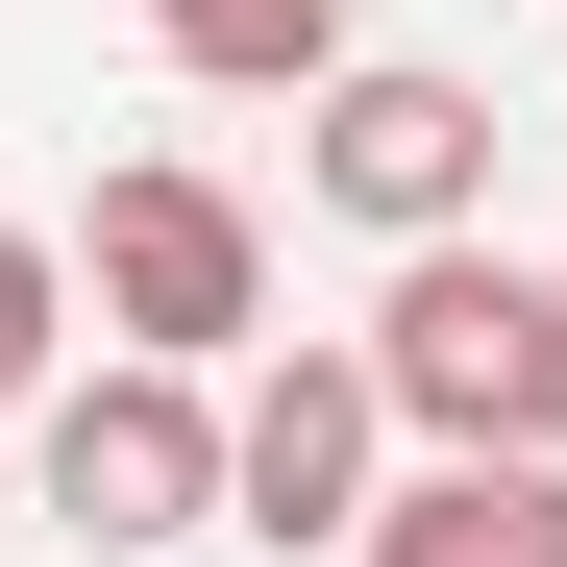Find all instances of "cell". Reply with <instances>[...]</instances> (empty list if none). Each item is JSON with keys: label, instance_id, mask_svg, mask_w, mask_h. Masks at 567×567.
Segmentation results:
<instances>
[{"label": "cell", "instance_id": "1", "mask_svg": "<svg viewBox=\"0 0 567 567\" xmlns=\"http://www.w3.org/2000/svg\"><path fill=\"white\" fill-rule=\"evenodd\" d=\"M74 297H100V346H148V370H247V321H271V223L223 198L198 148H124L100 198H74Z\"/></svg>", "mask_w": 567, "mask_h": 567}, {"label": "cell", "instance_id": "2", "mask_svg": "<svg viewBox=\"0 0 567 567\" xmlns=\"http://www.w3.org/2000/svg\"><path fill=\"white\" fill-rule=\"evenodd\" d=\"M25 468H50V518L100 543V567H173V543L223 518V370H148V346L50 370V395H25Z\"/></svg>", "mask_w": 567, "mask_h": 567}, {"label": "cell", "instance_id": "3", "mask_svg": "<svg viewBox=\"0 0 567 567\" xmlns=\"http://www.w3.org/2000/svg\"><path fill=\"white\" fill-rule=\"evenodd\" d=\"M370 395H395V444H518V370H543V247H468L420 223L395 271H370Z\"/></svg>", "mask_w": 567, "mask_h": 567}, {"label": "cell", "instance_id": "4", "mask_svg": "<svg viewBox=\"0 0 567 567\" xmlns=\"http://www.w3.org/2000/svg\"><path fill=\"white\" fill-rule=\"evenodd\" d=\"M297 198L370 223V247H420V223L494 198V100H468V74H420V50H346L321 100H297Z\"/></svg>", "mask_w": 567, "mask_h": 567}, {"label": "cell", "instance_id": "5", "mask_svg": "<svg viewBox=\"0 0 567 567\" xmlns=\"http://www.w3.org/2000/svg\"><path fill=\"white\" fill-rule=\"evenodd\" d=\"M370 494H395V395H370V346H271L223 395V518L247 543H346Z\"/></svg>", "mask_w": 567, "mask_h": 567}, {"label": "cell", "instance_id": "6", "mask_svg": "<svg viewBox=\"0 0 567 567\" xmlns=\"http://www.w3.org/2000/svg\"><path fill=\"white\" fill-rule=\"evenodd\" d=\"M346 567H567V444H420L346 518Z\"/></svg>", "mask_w": 567, "mask_h": 567}, {"label": "cell", "instance_id": "7", "mask_svg": "<svg viewBox=\"0 0 567 567\" xmlns=\"http://www.w3.org/2000/svg\"><path fill=\"white\" fill-rule=\"evenodd\" d=\"M148 50L198 74V100H321V74H346V0H148Z\"/></svg>", "mask_w": 567, "mask_h": 567}, {"label": "cell", "instance_id": "8", "mask_svg": "<svg viewBox=\"0 0 567 567\" xmlns=\"http://www.w3.org/2000/svg\"><path fill=\"white\" fill-rule=\"evenodd\" d=\"M50 346H74V247H50V223H0V420L50 395Z\"/></svg>", "mask_w": 567, "mask_h": 567}, {"label": "cell", "instance_id": "9", "mask_svg": "<svg viewBox=\"0 0 567 567\" xmlns=\"http://www.w3.org/2000/svg\"><path fill=\"white\" fill-rule=\"evenodd\" d=\"M518 444H567V247H543V370H518Z\"/></svg>", "mask_w": 567, "mask_h": 567}]
</instances>
